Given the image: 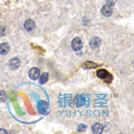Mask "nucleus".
Instances as JSON below:
<instances>
[{"instance_id":"f257e3e1","label":"nucleus","mask_w":134,"mask_h":134,"mask_svg":"<svg viewBox=\"0 0 134 134\" xmlns=\"http://www.w3.org/2000/svg\"><path fill=\"white\" fill-rule=\"evenodd\" d=\"M83 47V42L81 38H75L72 42V48L75 51H79Z\"/></svg>"},{"instance_id":"f03ea898","label":"nucleus","mask_w":134,"mask_h":134,"mask_svg":"<svg viewBox=\"0 0 134 134\" xmlns=\"http://www.w3.org/2000/svg\"><path fill=\"white\" fill-rule=\"evenodd\" d=\"M24 28L28 32H31L33 30H34V28L36 27V23L33 20L29 19L27 20L24 23Z\"/></svg>"},{"instance_id":"7ed1b4c3","label":"nucleus","mask_w":134,"mask_h":134,"mask_svg":"<svg viewBox=\"0 0 134 134\" xmlns=\"http://www.w3.org/2000/svg\"><path fill=\"white\" fill-rule=\"evenodd\" d=\"M101 13L105 17H109L111 16L113 13V9L111 8V6H109L107 4L103 6L101 9Z\"/></svg>"},{"instance_id":"20e7f679","label":"nucleus","mask_w":134,"mask_h":134,"mask_svg":"<svg viewBox=\"0 0 134 134\" xmlns=\"http://www.w3.org/2000/svg\"><path fill=\"white\" fill-rule=\"evenodd\" d=\"M40 71L37 68H32L29 71V77L32 80H36L40 77Z\"/></svg>"},{"instance_id":"39448f33","label":"nucleus","mask_w":134,"mask_h":134,"mask_svg":"<svg viewBox=\"0 0 134 134\" xmlns=\"http://www.w3.org/2000/svg\"><path fill=\"white\" fill-rule=\"evenodd\" d=\"M89 44H90V46L93 49H95V48H97L100 46V44H101V40H100V39H99V38H93L91 40Z\"/></svg>"},{"instance_id":"423d86ee","label":"nucleus","mask_w":134,"mask_h":134,"mask_svg":"<svg viewBox=\"0 0 134 134\" xmlns=\"http://www.w3.org/2000/svg\"><path fill=\"white\" fill-rule=\"evenodd\" d=\"M9 51H10V46L8 43L4 42L0 44V54L1 55H6L9 52Z\"/></svg>"},{"instance_id":"0eeeda50","label":"nucleus","mask_w":134,"mask_h":134,"mask_svg":"<svg viewBox=\"0 0 134 134\" xmlns=\"http://www.w3.org/2000/svg\"><path fill=\"white\" fill-rule=\"evenodd\" d=\"M9 65H10V69L12 70H15L17 69L20 66V60L17 58H14L10 60V62H9Z\"/></svg>"},{"instance_id":"6e6552de","label":"nucleus","mask_w":134,"mask_h":134,"mask_svg":"<svg viewBox=\"0 0 134 134\" xmlns=\"http://www.w3.org/2000/svg\"><path fill=\"white\" fill-rule=\"evenodd\" d=\"M109 75L108 72L105 69H101L97 71V77H99V79H107V77H108Z\"/></svg>"},{"instance_id":"1a4fd4ad","label":"nucleus","mask_w":134,"mask_h":134,"mask_svg":"<svg viewBox=\"0 0 134 134\" xmlns=\"http://www.w3.org/2000/svg\"><path fill=\"white\" fill-rule=\"evenodd\" d=\"M97 66H98V64L92 61H86L83 64V68L85 69H96Z\"/></svg>"},{"instance_id":"9d476101","label":"nucleus","mask_w":134,"mask_h":134,"mask_svg":"<svg viewBox=\"0 0 134 134\" xmlns=\"http://www.w3.org/2000/svg\"><path fill=\"white\" fill-rule=\"evenodd\" d=\"M103 130V126L100 123H95L92 127V131L95 133H101Z\"/></svg>"},{"instance_id":"9b49d317","label":"nucleus","mask_w":134,"mask_h":134,"mask_svg":"<svg viewBox=\"0 0 134 134\" xmlns=\"http://www.w3.org/2000/svg\"><path fill=\"white\" fill-rule=\"evenodd\" d=\"M48 80V74L47 73H44L40 78V83L43 85L47 82Z\"/></svg>"},{"instance_id":"f8f14e48","label":"nucleus","mask_w":134,"mask_h":134,"mask_svg":"<svg viewBox=\"0 0 134 134\" xmlns=\"http://www.w3.org/2000/svg\"><path fill=\"white\" fill-rule=\"evenodd\" d=\"M46 103L44 101H41L40 103H39L38 104V109L41 113H43L44 111L46 110Z\"/></svg>"},{"instance_id":"ddd939ff","label":"nucleus","mask_w":134,"mask_h":134,"mask_svg":"<svg viewBox=\"0 0 134 134\" xmlns=\"http://www.w3.org/2000/svg\"><path fill=\"white\" fill-rule=\"evenodd\" d=\"M6 99V93L4 91H0V102H4Z\"/></svg>"},{"instance_id":"4468645a","label":"nucleus","mask_w":134,"mask_h":134,"mask_svg":"<svg viewBox=\"0 0 134 134\" xmlns=\"http://www.w3.org/2000/svg\"><path fill=\"white\" fill-rule=\"evenodd\" d=\"M86 129H87V126L85 125L81 124L79 125V127H78V131L79 132H85Z\"/></svg>"},{"instance_id":"2eb2a0df","label":"nucleus","mask_w":134,"mask_h":134,"mask_svg":"<svg viewBox=\"0 0 134 134\" xmlns=\"http://www.w3.org/2000/svg\"><path fill=\"white\" fill-rule=\"evenodd\" d=\"M6 34V28L4 26H1L0 27V37L5 36Z\"/></svg>"},{"instance_id":"dca6fc26","label":"nucleus","mask_w":134,"mask_h":134,"mask_svg":"<svg viewBox=\"0 0 134 134\" xmlns=\"http://www.w3.org/2000/svg\"><path fill=\"white\" fill-rule=\"evenodd\" d=\"M107 4L110 6H114L116 3V0H106Z\"/></svg>"}]
</instances>
